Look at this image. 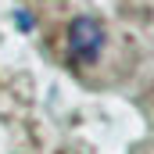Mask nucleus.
Masks as SVG:
<instances>
[{"label": "nucleus", "mask_w": 154, "mask_h": 154, "mask_svg": "<svg viewBox=\"0 0 154 154\" xmlns=\"http://www.w3.org/2000/svg\"><path fill=\"white\" fill-rule=\"evenodd\" d=\"M104 22H97L93 14H79L68 25V57L75 65H93L104 50Z\"/></svg>", "instance_id": "1"}, {"label": "nucleus", "mask_w": 154, "mask_h": 154, "mask_svg": "<svg viewBox=\"0 0 154 154\" xmlns=\"http://www.w3.org/2000/svg\"><path fill=\"white\" fill-rule=\"evenodd\" d=\"M18 25H22V29H32V18H29L25 11H18Z\"/></svg>", "instance_id": "2"}]
</instances>
